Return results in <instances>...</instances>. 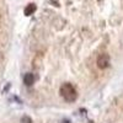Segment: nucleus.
<instances>
[{
    "instance_id": "7ed1b4c3",
    "label": "nucleus",
    "mask_w": 123,
    "mask_h": 123,
    "mask_svg": "<svg viewBox=\"0 0 123 123\" xmlns=\"http://www.w3.org/2000/svg\"><path fill=\"white\" fill-rule=\"evenodd\" d=\"M35 80H36V78H35V75L32 73H27L24 76V83H25L26 86H32L33 83H35Z\"/></svg>"
},
{
    "instance_id": "f257e3e1",
    "label": "nucleus",
    "mask_w": 123,
    "mask_h": 123,
    "mask_svg": "<svg viewBox=\"0 0 123 123\" xmlns=\"http://www.w3.org/2000/svg\"><path fill=\"white\" fill-rule=\"evenodd\" d=\"M59 92H60L62 97H63L67 102H74L76 100V97H78L75 87L71 84H69V83H65V84L62 85Z\"/></svg>"
},
{
    "instance_id": "20e7f679",
    "label": "nucleus",
    "mask_w": 123,
    "mask_h": 123,
    "mask_svg": "<svg viewBox=\"0 0 123 123\" xmlns=\"http://www.w3.org/2000/svg\"><path fill=\"white\" fill-rule=\"evenodd\" d=\"M36 9H37V6L35 5V4H28L26 7H25V15L26 16H31V15H32L35 11H36Z\"/></svg>"
},
{
    "instance_id": "423d86ee",
    "label": "nucleus",
    "mask_w": 123,
    "mask_h": 123,
    "mask_svg": "<svg viewBox=\"0 0 123 123\" xmlns=\"http://www.w3.org/2000/svg\"><path fill=\"white\" fill-rule=\"evenodd\" d=\"M62 123H70V121H69V119H64V121L62 122Z\"/></svg>"
},
{
    "instance_id": "f03ea898",
    "label": "nucleus",
    "mask_w": 123,
    "mask_h": 123,
    "mask_svg": "<svg viewBox=\"0 0 123 123\" xmlns=\"http://www.w3.org/2000/svg\"><path fill=\"white\" fill-rule=\"evenodd\" d=\"M97 67L100 69H106L108 65H110V55L108 54H101L98 58H97Z\"/></svg>"
},
{
    "instance_id": "39448f33",
    "label": "nucleus",
    "mask_w": 123,
    "mask_h": 123,
    "mask_svg": "<svg viewBox=\"0 0 123 123\" xmlns=\"http://www.w3.org/2000/svg\"><path fill=\"white\" fill-rule=\"evenodd\" d=\"M21 123H32V119H31L28 116H24L21 118Z\"/></svg>"
}]
</instances>
